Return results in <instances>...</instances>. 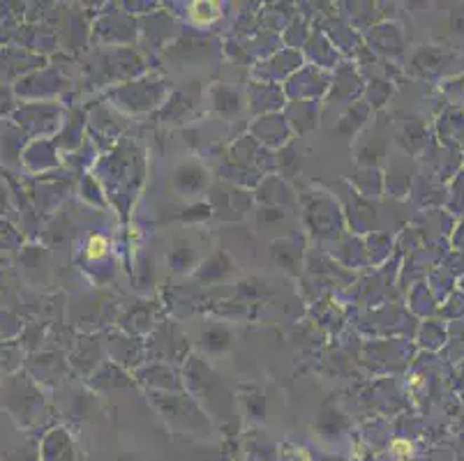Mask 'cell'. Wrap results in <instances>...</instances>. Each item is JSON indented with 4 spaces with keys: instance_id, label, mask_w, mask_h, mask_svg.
Masks as SVG:
<instances>
[{
    "instance_id": "7a4b0ae2",
    "label": "cell",
    "mask_w": 464,
    "mask_h": 461,
    "mask_svg": "<svg viewBox=\"0 0 464 461\" xmlns=\"http://www.w3.org/2000/svg\"><path fill=\"white\" fill-rule=\"evenodd\" d=\"M390 448H393V452H395V455H400V457L411 455V443H409V441L397 439V441H393V443H390Z\"/></svg>"
},
{
    "instance_id": "6da1fadb",
    "label": "cell",
    "mask_w": 464,
    "mask_h": 461,
    "mask_svg": "<svg viewBox=\"0 0 464 461\" xmlns=\"http://www.w3.org/2000/svg\"><path fill=\"white\" fill-rule=\"evenodd\" d=\"M88 252V259H102L107 254V238L104 235H93L88 240V247H86Z\"/></svg>"
}]
</instances>
